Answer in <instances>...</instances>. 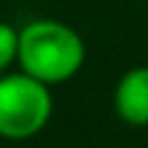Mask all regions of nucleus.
<instances>
[{
  "instance_id": "obj_3",
  "label": "nucleus",
  "mask_w": 148,
  "mask_h": 148,
  "mask_svg": "<svg viewBox=\"0 0 148 148\" xmlns=\"http://www.w3.org/2000/svg\"><path fill=\"white\" fill-rule=\"evenodd\" d=\"M114 109L131 126H148V67H133L119 79Z\"/></svg>"
},
{
  "instance_id": "obj_4",
  "label": "nucleus",
  "mask_w": 148,
  "mask_h": 148,
  "mask_svg": "<svg viewBox=\"0 0 148 148\" xmlns=\"http://www.w3.org/2000/svg\"><path fill=\"white\" fill-rule=\"evenodd\" d=\"M17 47H20V30L0 20V72L17 59Z\"/></svg>"
},
{
  "instance_id": "obj_1",
  "label": "nucleus",
  "mask_w": 148,
  "mask_h": 148,
  "mask_svg": "<svg viewBox=\"0 0 148 148\" xmlns=\"http://www.w3.org/2000/svg\"><path fill=\"white\" fill-rule=\"evenodd\" d=\"M86 47L82 35L59 20H32L20 30L17 62L22 72L47 86L72 79L82 69Z\"/></svg>"
},
{
  "instance_id": "obj_2",
  "label": "nucleus",
  "mask_w": 148,
  "mask_h": 148,
  "mask_svg": "<svg viewBox=\"0 0 148 148\" xmlns=\"http://www.w3.org/2000/svg\"><path fill=\"white\" fill-rule=\"evenodd\" d=\"M52 94L45 82L25 72L0 77V136L22 141L47 126Z\"/></svg>"
}]
</instances>
